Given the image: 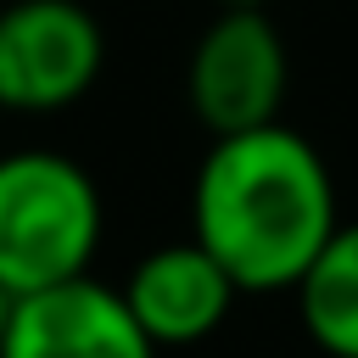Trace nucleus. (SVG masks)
<instances>
[{
  "label": "nucleus",
  "mask_w": 358,
  "mask_h": 358,
  "mask_svg": "<svg viewBox=\"0 0 358 358\" xmlns=\"http://www.w3.org/2000/svg\"><path fill=\"white\" fill-rule=\"evenodd\" d=\"M0 358H157V347L134 324L117 285H101L84 274V280L17 296Z\"/></svg>",
  "instance_id": "nucleus-5"
},
{
  "label": "nucleus",
  "mask_w": 358,
  "mask_h": 358,
  "mask_svg": "<svg viewBox=\"0 0 358 358\" xmlns=\"http://www.w3.org/2000/svg\"><path fill=\"white\" fill-rule=\"evenodd\" d=\"M218 6H268V0H218Z\"/></svg>",
  "instance_id": "nucleus-9"
},
{
  "label": "nucleus",
  "mask_w": 358,
  "mask_h": 358,
  "mask_svg": "<svg viewBox=\"0 0 358 358\" xmlns=\"http://www.w3.org/2000/svg\"><path fill=\"white\" fill-rule=\"evenodd\" d=\"M285 90H291V50L274 17L263 6H218L185 67V95L201 129L218 140L280 123Z\"/></svg>",
  "instance_id": "nucleus-3"
},
{
  "label": "nucleus",
  "mask_w": 358,
  "mask_h": 358,
  "mask_svg": "<svg viewBox=\"0 0 358 358\" xmlns=\"http://www.w3.org/2000/svg\"><path fill=\"white\" fill-rule=\"evenodd\" d=\"M106 62V34L84 0H6L0 6V112L78 106Z\"/></svg>",
  "instance_id": "nucleus-4"
},
{
  "label": "nucleus",
  "mask_w": 358,
  "mask_h": 358,
  "mask_svg": "<svg viewBox=\"0 0 358 358\" xmlns=\"http://www.w3.org/2000/svg\"><path fill=\"white\" fill-rule=\"evenodd\" d=\"M296 319L324 358H358V218H341L296 280Z\"/></svg>",
  "instance_id": "nucleus-7"
},
{
  "label": "nucleus",
  "mask_w": 358,
  "mask_h": 358,
  "mask_svg": "<svg viewBox=\"0 0 358 358\" xmlns=\"http://www.w3.org/2000/svg\"><path fill=\"white\" fill-rule=\"evenodd\" d=\"M101 229L106 207L84 162L39 145L0 157V285L11 296L84 280Z\"/></svg>",
  "instance_id": "nucleus-2"
},
{
  "label": "nucleus",
  "mask_w": 358,
  "mask_h": 358,
  "mask_svg": "<svg viewBox=\"0 0 358 358\" xmlns=\"http://www.w3.org/2000/svg\"><path fill=\"white\" fill-rule=\"evenodd\" d=\"M117 296L129 302L134 324L151 336V347H196L207 341L229 308H235V280L218 268V257L201 241H168L157 252H145L129 280L117 285Z\"/></svg>",
  "instance_id": "nucleus-6"
},
{
  "label": "nucleus",
  "mask_w": 358,
  "mask_h": 358,
  "mask_svg": "<svg viewBox=\"0 0 358 358\" xmlns=\"http://www.w3.org/2000/svg\"><path fill=\"white\" fill-rule=\"evenodd\" d=\"M190 224L235 291H296L341 224L330 162L291 123L218 134L190 185Z\"/></svg>",
  "instance_id": "nucleus-1"
},
{
  "label": "nucleus",
  "mask_w": 358,
  "mask_h": 358,
  "mask_svg": "<svg viewBox=\"0 0 358 358\" xmlns=\"http://www.w3.org/2000/svg\"><path fill=\"white\" fill-rule=\"evenodd\" d=\"M11 308H17V296L0 285V341H6V324H11Z\"/></svg>",
  "instance_id": "nucleus-8"
}]
</instances>
